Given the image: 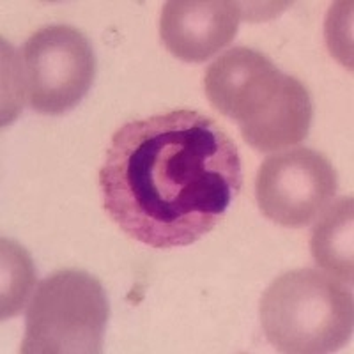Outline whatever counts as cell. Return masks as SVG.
<instances>
[{
  "label": "cell",
  "instance_id": "6da1fadb",
  "mask_svg": "<svg viewBox=\"0 0 354 354\" xmlns=\"http://www.w3.org/2000/svg\"><path fill=\"white\" fill-rule=\"evenodd\" d=\"M241 186L232 138L194 110L126 122L113 133L100 169L109 216L151 248L198 241L216 227Z\"/></svg>",
  "mask_w": 354,
  "mask_h": 354
},
{
  "label": "cell",
  "instance_id": "7a4b0ae2",
  "mask_svg": "<svg viewBox=\"0 0 354 354\" xmlns=\"http://www.w3.org/2000/svg\"><path fill=\"white\" fill-rule=\"evenodd\" d=\"M204 88L211 105L238 122L255 149H286L308 135L314 117L308 91L261 52L239 46L220 55L205 73Z\"/></svg>",
  "mask_w": 354,
  "mask_h": 354
},
{
  "label": "cell",
  "instance_id": "3957f363",
  "mask_svg": "<svg viewBox=\"0 0 354 354\" xmlns=\"http://www.w3.org/2000/svg\"><path fill=\"white\" fill-rule=\"evenodd\" d=\"M261 322L280 353H335L353 337V292L317 270L289 271L262 294Z\"/></svg>",
  "mask_w": 354,
  "mask_h": 354
},
{
  "label": "cell",
  "instance_id": "277c9868",
  "mask_svg": "<svg viewBox=\"0 0 354 354\" xmlns=\"http://www.w3.org/2000/svg\"><path fill=\"white\" fill-rule=\"evenodd\" d=\"M109 321V301L96 278L64 270L44 278L27 310L24 354H97Z\"/></svg>",
  "mask_w": 354,
  "mask_h": 354
},
{
  "label": "cell",
  "instance_id": "5b68a950",
  "mask_svg": "<svg viewBox=\"0 0 354 354\" xmlns=\"http://www.w3.org/2000/svg\"><path fill=\"white\" fill-rule=\"evenodd\" d=\"M96 59L87 37L71 25H48L24 46L25 94L36 112L59 115L88 93Z\"/></svg>",
  "mask_w": 354,
  "mask_h": 354
},
{
  "label": "cell",
  "instance_id": "8992f818",
  "mask_svg": "<svg viewBox=\"0 0 354 354\" xmlns=\"http://www.w3.org/2000/svg\"><path fill=\"white\" fill-rule=\"evenodd\" d=\"M337 192V174L322 154L306 147L266 158L255 181L264 216L283 227L310 225Z\"/></svg>",
  "mask_w": 354,
  "mask_h": 354
},
{
  "label": "cell",
  "instance_id": "52a82bcc",
  "mask_svg": "<svg viewBox=\"0 0 354 354\" xmlns=\"http://www.w3.org/2000/svg\"><path fill=\"white\" fill-rule=\"evenodd\" d=\"M246 15L230 0H170L161 11L160 36L185 62H205L229 46Z\"/></svg>",
  "mask_w": 354,
  "mask_h": 354
},
{
  "label": "cell",
  "instance_id": "ba28073f",
  "mask_svg": "<svg viewBox=\"0 0 354 354\" xmlns=\"http://www.w3.org/2000/svg\"><path fill=\"white\" fill-rule=\"evenodd\" d=\"M353 197H344L330 205L310 238V250L315 262L331 277L353 283Z\"/></svg>",
  "mask_w": 354,
  "mask_h": 354
}]
</instances>
